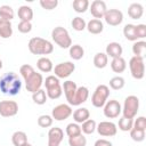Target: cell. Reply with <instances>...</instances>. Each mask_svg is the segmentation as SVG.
Returning a JSON list of instances; mask_svg holds the SVG:
<instances>
[{"instance_id":"obj_1","label":"cell","mask_w":146,"mask_h":146,"mask_svg":"<svg viewBox=\"0 0 146 146\" xmlns=\"http://www.w3.org/2000/svg\"><path fill=\"white\" fill-rule=\"evenodd\" d=\"M21 89H22V82L16 73L8 72L0 79V91L2 94L9 96H16L19 94Z\"/></svg>"},{"instance_id":"obj_2","label":"cell","mask_w":146,"mask_h":146,"mask_svg":"<svg viewBox=\"0 0 146 146\" xmlns=\"http://www.w3.org/2000/svg\"><path fill=\"white\" fill-rule=\"evenodd\" d=\"M29 50L33 55H49L54 51V46L47 39L34 36L29 41Z\"/></svg>"},{"instance_id":"obj_3","label":"cell","mask_w":146,"mask_h":146,"mask_svg":"<svg viewBox=\"0 0 146 146\" xmlns=\"http://www.w3.org/2000/svg\"><path fill=\"white\" fill-rule=\"evenodd\" d=\"M43 84L46 87L47 97L50 99H58L63 94V88L59 83V79L55 75H49L43 80Z\"/></svg>"},{"instance_id":"obj_4","label":"cell","mask_w":146,"mask_h":146,"mask_svg":"<svg viewBox=\"0 0 146 146\" xmlns=\"http://www.w3.org/2000/svg\"><path fill=\"white\" fill-rule=\"evenodd\" d=\"M51 38L54 42L63 49H67L72 46V39L68 34V31L63 26H56L51 31Z\"/></svg>"},{"instance_id":"obj_5","label":"cell","mask_w":146,"mask_h":146,"mask_svg":"<svg viewBox=\"0 0 146 146\" xmlns=\"http://www.w3.org/2000/svg\"><path fill=\"white\" fill-rule=\"evenodd\" d=\"M139 111V98L135 95H130L125 97L123 107H122V114L124 117L133 119Z\"/></svg>"},{"instance_id":"obj_6","label":"cell","mask_w":146,"mask_h":146,"mask_svg":"<svg viewBox=\"0 0 146 146\" xmlns=\"http://www.w3.org/2000/svg\"><path fill=\"white\" fill-rule=\"evenodd\" d=\"M108 96H110V88L106 84H99L97 86V88L95 89L91 96V104L97 108L104 107V105L108 99Z\"/></svg>"},{"instance_id":"obj_7","label":"cell","mask_w":146,"mask_h":146,"mask_svg":"<svg viewBox=\"0 0 146 146\" xmlns=\"http://www.w3.org/2000/svg\"><path fill=\"white\" fill-rule=\"evenodd\" d=\"M129 68L130 73L133 79L136 80H141L145 75V64H144V58L143 57H137L132 56L129 60Z\"/></svg>"},{"instance_id":"obj_8","label":"cell","mask_w":146,"mask_h":146,"mask_svg":"<svg viewBox=\"0 0 146 146\" xmlns=\"http://www.w3.org/2000/svg\"><path fill=\"white\" fill-rule=\"evenodd\" d=\"M74 70H75V64H73L72 62H63L54 67V73L55 76L58 79H66L74 72Z\"/></svg>"},{"instance_id":"obj_9","label":"cell","mask_w":146,"mask_h":146,"mask_svg":"<svg viewBox=\"0 0 146 146\" xmlns=\"http://www.w3.org/2000/svg\"><path fill=\"white\" fill-rule=\"evenodd\" d=\"M73 113L72 107L68 104H59L55 106L51 111V117L56 121H64L68 119Z\"/></svg>"},{"instance_id":"obj_10","label":"cell","mask_w":146,"mask_h":146,"mask_svg":"<svg viewBox=\"0 0 146 146\" xmlns=\"http://www.w3.org/2000/svg\"><path fill=\"white\" fill-rule=\"evenodd\" d=\"M104 115L107 117V119H115L117 117L121 112H122V106L121 104L115 100V99H111V100H107L106 104L104 105Z\"/></svg>"},{"instance_id":"obj_11","label":"cell","mask_w":146,"mask_h":146,"mask_svg":"<svg viewBox=\"0 0 146 146\" xmlns=\"http://www.w3.org/2000/svg\"><path fill=\"white\" fill-rule=\"evenodd\" d=\"M24 82H25L26 90L33 94V92L38 91L39 89H41V87H42V84H43V78H42V74H41V73L34 72V73L31 74Z\"/></svg>"},{"instance_id":"obj_12","label":"cell","mask_w":146,"mask_h":146,"mask_svg":"<svg viewBox=\"0 0 146 146\" xmlns=\"http://www.w3.org/2000/svg\"><path fill=\"white\" fill-rule=\"evenodd\" d=\"M18 113V104L15 100H1L0 102V115L3 117L15 116Z\"/></svg>"},{"instance_id":"obj_13","label":"cell","mask_w":146,"mask_h":146,"mask_svg":"<svg viewBox=\"0 0 146 146\" xmlns=\"http://www.w3.org/2000/svg\"><path fill=\"white\" fill-rule=\"evenodd\" d=\"M97 132L103 137H113L117 132L116 124L111 121H102L96 127Z\"/></svg>"},{"instance_id":"obj_14","label":"cell","mask_w":146,"mask_h":146,"mask_svg":"<svg viewBox=\"0 0 146 146\" xmlns=\"http://www.w3.org/2000/svg\"><path fill=\"white\" fill-rule=\"evenodd\" d=\"M89 10L95 19H100V18H104L107 11V6L103 0H95L89 6Z\"/></svg>"},{"instance_id":"obj_15","label":"cell","mask_w":146,"mask_h":146,"mask_svg":"<svg viewBox=\"0 0 146 146\" xmlns=\"http://www.w3.org/2000/svg\"><path fill=\"white\" fill-rule=\"evenodd\" d=\"M104 19L108 25L117 26L123 22V14L119 9H107Z\"/></svg>"},{"instance_id":"obj_16","label":"cell","mask_w":146,"mask_h":146,"mask_svg":"<svg viewBox=\"0 0 146 146\" xmlns=\"http://www.w3.org/2000/svg\"><path fill=\"white\" fill-rule=\"evenodd\" d=\"M64 139V131L58 128H50L48 131V146H59Z\"/></svg>"},{"instance_id":"obj_17","label":"cell","mask_w":146,"mask_h":146,"mask_svg":"<svg viewBox=\"0 0 146 146\" xmlns=\"http://www.w3.org/2000/svg\"><path fill=\"white\" fill-rule=\"evenodd\" d=\"M88 97H89V89L87 87H84V86L78 87L71 106H79V105H81L82 103L87 102Z\"/></svg>"},{"instance_id":"obj_18","label":"cell","mask_w":146,"mask_h":146,"mask_svg":"<svg viewBox=\"0 0 146 146\" xmlns=\"http://www.w3.org/2000/svg\"><path fill=\"white\" fill-rule=\"evenodd\" d=\"M62 88H63V91H64V94H65L66 100H67L68 105L71 106V104H72V102H73V98H74V95H75V91H76L78 86H76V83H75V82H73V81H71V80H67V81H65V82L63 83Z\"/></svg>"},{"instance_id":"obj_19","label":"cell","mask_w":146,"mask_h":146,"mask_svg":"<svg viewBox=\"0 0 146 146\" xmlns=\"http://www.w3.org/2000/svg\"><path fill=\"white\" fill-rule=\"evenodd\" d=\"M123 52L122 46L119 42H110L106 46V56L111 57V58H116V57H121Z\"/></svg>"},{"instance_id":"obj_20","label":"cell","mask_w":146,"mask_h":146,"mask_svg":"<svg viewBox=\"0 0 146 146\" xmlns=\"http://www.w3.org/2000/svg\"><path fill=\"white\" fill-rule=\"evenodd\" d=\"M143 14H144V7L138 2L131 3L128 8V15L131 19H139L141 18Z\"/></svg>"},{"instance_id":"obj_21","label":"cell","mask_w":146,"mask_h":146,"mask_svg":"<svg viewBox=\"0 0 146 146\" xmlns=\"http://www.w3.org/2000/svg\"><path fill=\"white\" fill-rule=\"evenodd\" d=\"M86 29H87L88 32L91 33V34H99V33H102L103 30H104V24H103V22H102L100 19H95V18H92V19H90V21L87 23Z\"/></svg>"},{"instance_id":"obj_22","label":"cell","mask_w":146,"mask_h":146,"mask_svg":"<svg viewBox=\"0 0 146 146\" xmlns=\"http://www.w3.org/2000/svg\"><path fill=\"white\" fill-rule=\"evenodd\" d=\"M73 120L75 121V123H83L84 121H87L90 117V112L88 108L86 107H79L78 110H75L73 113Z\"/></svg>"},{"instance_id":"obj_23","label":"cell","mask_w":146,"mask_h":146,"mask_svg":"<svg viewBox=\"0 0 146 146\" xmlns=\"http://www.w3.org/2000/svg\"><path fill=\"white\" fill-rule=\"evenodd\" d=\"M13 35V25L10 21H5L0 18V38L8 39Z\"/></svg>"},{"instance_id":"obj_24","label":"cell","mask_w":146,"mask_h":146,"mask_svg":"<svg viewBox=\"0 0 146 146\" xmlns=\"http://www.w3.org/2000/svg\"><path fill=\"white\" fill-rule=\"evenodd\" d=\"M36 67L42 73H49V72H51L54 70L52 62L48 57H40L38 59V62H36Z\"/></svg>"},{"instance_id":"obj_25","label":"cell","mask_w":146,"mask_h":146,"mask_svg":"<svg viewBox=\"0 0 146 146\" xmlns=\"http://www.w3.org/2000/svg\"><path fill=\"white\" fill-rule=\"evenodd\" d=\"M111 68L115 73H122V72H124V70L127 68V62H125V59L122 56L121 57H116V58H112Z\"/></svg>"},{"instance_id":"obj_26","label":"cell","mask_w":146,"mask_h":146,"mask_svg":"<svg viewBox=\"0 0 146 146\" xmlns=\"http://www.w3.org/2000/svg\"><path fill=\"white\" fill-rule=\"evenodd\" d=\"M17 15H18V18L21 21L31 22L33 18V10L29 6H21L17 10Z\"/></svg>"},{"instance_id":"obj_27","label":"cell","mask_w":146,"mask_h":146,"mask_svg":"<svg viewBox=\"0 0 146 146\" xmlns=\"http://www.w3.org/2000/svg\"><path fill=\"white\" fill-rule=\"evenodd\" d=\"M123 35L129 41H138L137 34H136V25L133 24H125L123 27Z\"/></svg>"},{"instance_id":"obj_28","label":"cell","mask_w":146,"mask_h":146,"mask_svg":"<svg viewBox=\"0 0 146 146\" xmlns=\"http://www.w3.org/2000/svg\"><path fill=\"white\" fill-rule=\"evenodd\" d=\"M11 141L14 146H23L27 143V135L24 131H15L11 136Z\"/></svg>"},{"instance_id":"obj_29","label":"cell","mask_w":146,"mask_h":146,"mask_svg":"<svg viewBox=\"0 0 146 146\" xmlns=\"http://www.w3.org/2000/svg\"><path fill=\"white\" fill-rule=\"evenodd\" d=\"M108 64V57L105 52H97L94 57V65L97 68H104Z\"/></svg>"},{"instance_id":"obj_30","label":"cell","mask_w":146,"mask_h":146,"mask_svg":"<svg viewBox=\"0 0 146 146\" xmlns=\"http://www.w3.org/2000/svg\"><path fill=\"white\" fill-rule=\"evenodd\" d=\"M132 52L135 56L144 58L145 52H146V42L144 40L135 41V43L132 44Z\"/></svg>"},{"instance_id":"obj_31","label":"cell","mask_w":146,"mask_h":146,"mask_svg":"<svg viewBox=\"0 0 146 146\" xmlns=\"http://www.w3.org/2000/svg\"><path fill=\"white\" fill-rule=\"evenodd\" d=\"M68 49H70V57L74 60H80L84 56V49L80 44H73Z\"/></svg>"},{"instance_id":"obj_32","label":"cell","mask_w":146,"mask_h":146,"mask_svg":"<svg viewBox=\"0 0 146 146\" xmlns=\"http://www.w3.org/2000/svg\"><path fill=\"white\" fill-rule=\"evenodd\" d=\"M96 127H97L96 121L92 120V119H88L87 121H84V122L82 123V125H81V131H82L83 133H86V135H91V133L95 132Z\"/></svg>"},{"instance_id":"obj_33","label":"cell","mask_w":146,"mask_h":146,"mask_svg":"<svg viewBox=\"0 0 146 146\" xmlns=\"http://www.w3.org/2000/svg\"><path fill=\"white\" fill-rule=\"evenodd\" d=\"M15 16L14 9L8 6V5H2L0 7V18L5 19V21H11Z\"/></svg>"},{"instance_id":"obj_34","label":"cell","mask_w":146,"mask_h":146,"mask_svg":"<svg viewBox=\"0 0 146 146\" xmlns=\"http://www.w3.org/2000/svg\"><path fill=\"white\" fill-rule=\"evenodd\" d=\"M72 6H73V9L75 13L82 14V13H86L87 9H89L90 3L88 0H74Z\"/></svg>"},{"instance_id":"obj_35","label":"cell","mask_w":146,"mask_h":146,"mask_svg":"<svg viewBox=\"0 0 146 146\" xmlns=\"http://www.w3.org/2000/svg\"><path fill=\"white\" fill-rule=\"evenodd\" d=\"M32 99L33 102L36 104V105H43L46 104L48 97H47V94H46V90L43 89H39L38 91L33 92L32 94Z\"/></svg>"},{"instance_id":"obj_36","label":"cell","mask_w":146,"mask_h":146,"mask_svg":"<svg viewBox=\"0 0 146 146\" xmlns=\"http://www.w3.org/2000/svg\"><path fill=\"white\" fill-rule=\"evenodd\" d=\"M65 132H66V135L68 136V138L70 137H74V136H78V135H81L82 133V131H81V127L78 124V123H68L67 125H66V130H65Z\"/></svg>"},{"instance_id":"obj_37","label":"cell","mask_w":146,"mask_h":146,"mask_svg":"<svg viewBox=\"0 0 146 146\" xmlns=\"http://www.w3.org/2000/svg\"><path fill=\"white\" fill-rule=\"evenodd\" d=\"M117 125H119V129L121 131H130L132 129V125H133V119H128V117L122 116L119 120Z\"/></svg>"},{"instance_id":"obj_38","label":"cell","mask_w":146,"mask_h":146,"mask_svg":"<svg viewBox=\"0 0 146 146\" xmlns=\"http://www.w3.org/2000/svg\"><path fill=\"white\" fill-rule=\"evenodd\" d=\"M68 145L70 146H86L87 145V138L81 133L74 137L68 138Z\"/></svg>"},{"instance_id":"obj_39","label":"cell","mask_w":146,"mask_h":146,"mask_svg":"<svg viewBox=\"0 0 146 146\" xmlns=\"http://www.w3.org/2000/svg\"><path fill=\"white\" fill-rule=\"evenodd\" d=\"M124 84H125V81H124V79H123L122 76H120V75L114 76V78H112V79L110 80V87H111L113 90H120V89H122V88L124 87Z\"/></svg>"},{"instance_id":"obj_40","label":"cell","mask_w":146,"mask_h":146,"mask_svg":"<svg viewBox=\"0 0 146 146\" xmlns=\"http://www.w3.org/2000/svg\"><path fill=\"white\" fill-rule=\"evenodd\" d=\"M71 25H72V27H73L75 31H78V32H81V31H83V30L86 29V26H87V23H86V21H84L82 17H79V16H76V17H74V18L72 19V22H71Z\"/></svg>"},{"instance_id":"obj_41","label":"cell","mask_w":146,"mask_h":146,"mask_svg":"<svg viewBox=\"0 0 146 146\" xmlns=\"http://www.w3.org/2000/svg\"><path fill=\"white\" fill-rule=\"evenodd\" d=\"M52 122H54V119L51 117V115L43 114L38 117V125L41 128H49L52 125Z\"/></svg>"},{"instance_id":"obj_42","label":"cell","mask_w":146,"mask_h":146,"mask_svg":"<svg viewBox=\"0 0 146 146\" xmlns=\"http://www.w3.org/2000/svg\"><path fill=\"white\" fill-rule=\"evenodd\" d=\"M130 137H131L132 140H135L137 143H140L145 139V130H139V129L132 128L130 130Z\"/></svg>"},{"instance_id":"obj_43","label":"cell","mask_w":146,"mask_h":146,"mask_svg":"<svg viewBox=\"0 0 146 146\" xmlns=\"http://www.w3.org/2000/svg\"><path fill=\"white\" fill-rule=\"evenodd\" d=\"M34 72H35V71H34L33 66H31L30 64H24V65H22L21 68H19V73H21V75L23 76L24 81H25L31 74H33Z\"/></svg>"},{"instance_id":"obj_44","label":"cell","mask_w":146,"mask_h":146,"mask_svg":"<svg viewBox=\"0 0 146 146\" xmlns=\"http://www.w3.org/2000/svg\"><path fill=\"white\" fill-rule=\"evenodd\" d=\"M40 6L46 10H52L58 6V0H40Z\"/></svg>"},{"instance_id":"obj_45","label":"cell","mask_w":146,"mask_h":146,"mask_svg":"<svg viewBox=\"0 0 146 146\" xmlns=\"http://www.w3.org/2000/svg\"><path fill=\"white\" fill-rule=\"evenodd\" d=\"M18 31L21 33H30L32 31V23L31 22H25V21H21L18 23Z\"/></svg>"},{"instance_id":"obj_46","label":"cell","mask_w":146,"mask_h":146,"mask_svg":"<svg viewBox=\"0 0 146 146\" xmlns=\"http://www.w3.org/2000/svg\"><path fill=\"white\" fill-rule=\"evenodd\" d=\"M132 128L139 129V130H146V117H145V116H138V117L133 121Z\"/></svg>"},{"instance_id":"obj_47","label":"cell","mask_w":146,"mask_h":146,"mask_svg":"<svg viewBox=\"0 0 146 146\" xmlns=\"http://www.w3.org/2000/svg\"><path fill=\"white\" fill-rule=\"evenodd\" d=\"M136 34L138 39H144L146 36V25L145 24L136 25Z\"/></svg>"},{"instance_id":"obj_48","label":"cell","mask_w":146,"mask_h":146,"mask_svg":"<svg viewBox=\"0 0 146 146\" xmlns=\"http://www.w3.org/2000/svg\"><path fill=\"white\" fill-rule=\"evenodd\" d=\"M94 146H113L111 141L106 140V139H98L95 141V145Z\"/></svg>"},{"instance_id":"obj_49","label":"cell","mask_w":146,"mask_h":146,"mask_svg":"<svg viewBox=\"0 0 146 146\" xmlns=\"http://www.w3.org/2000/svg\"><path fill=\"white\" fill-rule=\"evenodd\" d=\"M23 146H32V145H31L30 143H26V144H25V145H23Z\"/></svg>"},{"instance_id":"obj_50","label":"cell","mask_w":146,"mask_h":146,"mask_svg":"<svg viewBox=\"0 0 146 146\" xmlns=\"http://www.w3.org/2000/svg\"><path fill=\"white\" fill-rule=\"evenodd\" d=\"M1 68H2V60L0 59V70H1Z\"/></svg>"}]
</instances>
